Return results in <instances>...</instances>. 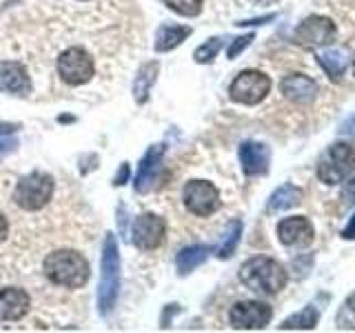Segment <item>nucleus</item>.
Masks as SVG:
<instances>
[{
	"instance_id": "f257e3e1",
	"label": "nucleus",
	"mask_w": 355,
	"mask_h": 333,
	"mask_svg": "<svg viewBox=\"0 0 355 333\" xmlns=\"http://www.w3.org/2000/svg\"><path fill=\"white\" fill-rule=\"evenodd\" d=\"M44 275L53 284L67 289H80L89 280V262L73 249H58L44 258Z\"/></svg>"
},
{
	"instance_id": "f03ea898",
	"label": "nucleus",
	"mask_w": 355,
	"mask_h": 333,
	"mask_svg": "<svg viewBox=\"0 0 355 333\" xmlns=\"http://www.w3.org/2000/svg\"><path fill=\"white\" fill-rule=\"evenodd\" d=\"M240 280L255 293L275 296L286 284V271L277 260L258 255V258H251L240 266Z\"/></svg>"
},
{
	"instance_id": "7ed1b4c3",
	"label": "nucleus",
	"mask_w": 355,
	"mask_h": 333,
	"mask_svg": "<svg viewBox=\"0 0 355 333\" xmlns=\"http://www.w3.org/2000/svg\"><path fill=\"white\" fill-rule=\"evenodd\" d=\"M120 287V255H118V242L114 236H107L105 249H103V275H100V289H98V307L100 314H109L116 305Z\"/></svg>"
},
{
	"instance_id": "20e7f679",
	"label": "nucleus",
	"mask_w": 355,
	"mask_h": 333,
	"mask_svg": "<svg viewBox=\"0 0 355 333\" xmlns=\"http://www.w3.org/2000/svg\"><path fill=\"white\" fill-rule=\"evenodd\" d=\"M355 169V149L347 142H336L320 155L318 178L324 185H338Z\"/></svg>"
},
{
	"instance_id": "39448f33",
	"label": "nucleus",
	"mask_w": 355,
	"mask_h": 333,
	"mask_svg": "<svg viewBox=\"0 0 355 333\" xmlns=\"http://www.w3.org/2000/svg\"><path fill=\"white\" fill-rule=\"evenodd\" d=\"M51 196H53V178L42 171H33L25 176L14 189V203L25 211H38L42 207H47Z\"/></svg>"
},
{
	"instance_id": "423d86ee",
	"label": "nucleus",
	"mask_w": 355,
	"mask_h": 333,
	"mask_svg": "<svg viewBox=\"0 0 355 333\" xmlns=\"http://www.w3.org/2000/svg\"><path fill=\"white\" fill-rule=\"evenodd\" d=\"M269 92H271V78L255 69H247L238 74L236 80L229 87L231 100H236L240 105H258Z\"/></svg>"
},
{
	"instance_id": "0eeeda50",
	"label": "nucleus",
	"mask_w": 355,
	"mask_h": 333,
	"mask_svg": "<svg viewBox=\"0 0 355 333\" xmlns=\"http://www.w3.org/2000/svg\"><path fill=\"white\" fill-rule=\"evenodd\" d=\"M338 36V27L336 22L327 16H309L297 25L293 40L300 47L306 49H318V47H327Z\"/></svg>"
},
{
	"instance_id": "6e6552de",
	"label": "nucleus",
	"mask_w": 355,
	"mask_h": 333,
	"mask_svg": "<svg viewBox=\"0 0 355 333\" xmlns=\"http://www.w3.org/2000/svg\"><path fill=\"white\" fill-rule=\"evenodd\" d=\"M94 71H96L94 58L83 47H71L60 53L58 74L67 85H71V87L85 85L94 78Z\"/></svg>"
},
{
	"instance_id": "1a4fd4ad",
	"label": "nucleus",
	"mask_w": 355,
	"mask_h": 333,
	"mask_svg": "<svg viewBox=\"0 0 355 333\" xmlns=\"http://www.w3.org/2000/svg\"><path fill=\"white\" fill-rule=\"evenodd\" d=\"M182 198H184V207L200 218L211 216L220 207V191L207 180H189L184 185Z\"/></svg>"
},
{
	"instance_id": "9d476101",
	"label": "nucleus",
	"mask_w": 355,
	"mask_h": 333,
	"mask_svg": "<svg viewBox=\"0 0 355 333\" xmlns=\"http://www.w3.org/2000/svg\"><path fill=\"white\" fill-rule=\"evenodd\" d=\"M273 311L269 305L258 300H242L229 311V322L233 329H264L271 322Z\"/></svg>"
},
{
	"instance_id": "9b49d317",
	"label": "nucleus",
	"mask_w": 355,
	"mask_h": 333,
	"mask_svg": "<svg viewBox=\"0 0 355 333\" xmlns=\"http://www.w3.org/2000/svg\"><path fill=\"white\" fill-rule=\"evenodd\" d=\"M166 233V225L160 216L153 214H142L133 220V244L142 251H153L158 249Z\"/></svg>"
},
{
	"instance_id": "f8f14e48",
	"label": "nucleus",
	"mask_w": 355,
	"mask_h": 333,
	"mask_svg": "<svg viewBox=\"0 0 355 333\" xmlns=\"http://www.w3.org/2000/svg\"><path fill=\"white\" fill-rule=\"evenodd\" d=\"M277 238L286 247H306L313 242V225L302 216L284 218L277 225Z\"/></svg>"
},
{
	"instance_id": "ddd939ff",
	"label": "nucleus",
	"mask_w": 355,
	"mask_h": 333,
	"mask_svg": "<svg viewBox=\"0 0 355 333\" xmlns=\"http://www.w3.org/2000/svg\"><path fill=\"white\" fill-rule=\"evenodd\" d=\"M31 300L25 289L11 287L0 291V322H11V320H20L29 314Z\"/></svg>"
},
{
	"instance_id": "4468645a",
	"label": "nucleus",
	"mask_w": 355,
	"mask_h": 333,
	"mask_svg": "<svg viewBox=\"0 0 355 333\" xmlns=\"http://www.w3.org/2000/svg\"><path fill=\"white\" fill-rule=\"evenodd\" d=\"M280 92L297 105H306L318 96V85L304 74H291L280 83Z\"/></svg>"
},
{
	"instance_id": "2eb2a0df",
	"label": "nucleus",
	"mask_w": 355,
	"mask_h": 333,
	"mask_svg": "<svg viewBox=\"0 0 355 333\" xmlns=\"http://www.w3.org/2000/svg\"><path fill=\"white\" fill-rule=\"evenodd\" d=\"M240 162L247 176H262L269 171V149L260 142H244L240 147Z\"/></svg>"
},
{
	"instance_id": "dca6fc26",
	"label": "nucleus",
	"mask_w": 355,
	"mask_h": 333,
	"mask_svg": "<svg viewBox=\"0 0 355 333\" xmlns=\"http://www.w3.org/2000/svg\"><path fill=\"white\" fill-rule=\"evenodd\" d=\"M162 153H164V144H153V147L144 153V158L140 160V166H138L136 182H133L136 191H140V194L149 191V187L155 180V171H158V166H160Z\"/></svg>"
},
{
	"instance_id": "f3484780",
	"label": "nucleus",
	"mask_w": 355,
	"mask_h": 333,
	"mask_svg": "<svg viewBox=\"0 0 355 333\" xmlns=\"http://www.w3.org/2000/svg\"><path fill=\"white\" fill-rule=\"evenodd\" d=\"M29 76L20 62H3L0 65V89L7 94H27L29 92Z\"/></svg>"
},
{
	"instance_id": "a211bd4d",
	"label": "nucleus",
	"mask_w": 355,
	"mask_h": 333,
	"mask_svg": "<svg viewBox=\"0 0 355 333\" xmlns=\"http://www.w3.org/2000/svg\"><path fill=\"white\" fill-rule=\"evenodd\" d=\"M318 65L324 69V74L331 78L333 83H340L344 69H347V56L340 49H327L318 53Z\"/></svg>"
},
{
	"instance_id": "6ab92c4d",
	"label": "nucleus",
	"mask_w": 355,
	"mask_h": 333,
	"mask_svg": "<svg viewBox=\"0 0 355 333\" xmlns=\"http://www.w3.org/2000/svg\"><path fill=\"white\" fill-rule=\"evenodd\" d=\"M158 69H160V65L155 60L140 67V71L136 76V83H133V96H136V103H140V105L147 103L151 87L155 83V78H158Z\"/></svg>"
},
{
	"instance_id": "aec40b11",
	"label": "nucleus",
	"mask_w": 355,
	"mask_h": 333,
	"mask_svg": "<svg viewBox=\"0 0 355 333\" xmlns=\"http://www.w3.org/2000/svg\"><path fill=\"white\" fill-rule=\"evenodd\" d=\"M302 200V189H297L295 185H282L280 189H275L269 198V205L266 209L269 211H284V209H291L295 205H300Z\"/></svg>"
},
{
	"instance_id": "412c9836",
	"label": "nucleus",
	"mask_w": 355,
	"mask_h": 333,
	"mask_svg": "<svg viewBox=\"0 0 355 333\" xmlns=\"http://www.w3.org/2000/svg\"><path fill=\"white\" fill-rule=\"evenodd\" d=\"M189 36H191V29H189V27L166 25V27H162L158 31V36H155V49H158V51H171L182 40H187Z\"/></svg>"
},
{
	"instance_id": "4be33fe9",
	"label": "nucleus",
	"mask_w": 355,
	"mask_h": 333,
	"mask_svg": "<svg viewBox=\"0 0 355 333\" xmlns=\"http://www.w3.org/2000/svg\"><path fill=\"white\" fill-rule=\"evenodd\" d=\"M207 255H209V247H205V244H193V247L182 249L180 253H178V260H175L178 271H180L182 275L193 271L196 266H200L207 260Z\"/></svg>"
},
{
	"instance_id": "5701e85b",
	"label": "nucleus",
	"mask_w": 355,
	"mask_h": 333,
	"mask_svg": "<svg viewBox=\"0 0 355 333\" xmlns=\"http://www.w3.org/2000/svg\"><path fill=\"white\" fill-rule=\"evenodd\" d=\"M318 320H320V311L313 305H309L304 307V311L286 318L282 322V329H313L318 325Z\"/></svg>"
},
{
	"instance_id": "b1692460",
	"label": "nucleus",
	"mask_w": 355,
	"mask_h": 333,
	"mask_svg": "<svg viewBox=\"0 0 355 333\" xmlns=\"http://www.w3.org/2000/svg\"><path fill=\"white\" fill-rule=\"evenodd\" d=\"M240 238H242V222L240 220H233L231 225L227 227V231H225V238H222V244L218 247V258H231L233 255V251H236V247H238V242H240Z\"/></svg>"
},
{
	"instance_id": "393cba45",
	"label": "nucleus",
	"mask_w": 355,
	"mask_h": 333,
	"mask_svg": "<svg viewBox=\"0 0 355 333\" xmlns=\"http://www.w3.org/2000/svg\"><path fill=\"white\" fill-rule=\"evenodd\" d=\"M164 5L180 16H198L202 11V0H164Z\"/></svg>"
},
{
	"instance_id": "a878e982",
	"label": "nucleus",
	"mask_w": 355,
	"mask_h": 333,
	"mask_svg": "<svg viewBox=\"0 0 355 333\" xmlns=\"http://www.w3.org/2000/svg\"><path fill=\"white\" fill-rule=\"evenodd\" d=\"M336 325L340 329H355V293L347 298V302L342 305L340 314L336 318Z\"/></svg>"
},
{
	"instance_id": "bb28decb",
	"label": "nucleus",
	"mask_w": 355,
	"mask_h": 333,
	"mask_svg": "<svg viewBox=\"0 0 355 333\" xmlns=\"http://www.w3.org/2000/svg\"><path fill=\"white\" fill-rule=\"evenodd\" d=\"M220 47H222V40H220V38H211V40H207L205 44H200V47L196 49V53H193L196 62H200V65L211 62V60H214L216 56H218Z\"/></svg>"
},
{
	"instance_id": "cd10ccee",
	"label": "nucleus",
	"mask_w": 355,
	"mask_h": 333,
	"mask_svg": "<svg viewBox=\"0 0 355 333\" xmlns=\"http://www.w3.org/2000/svg\"><path fill=\"white\" fill-rule=\"evenodd\" d=\"M251 40H253V33H247V36H240V38L233 40V44L229 47V58H236V56H238L242 49H247V47H249Z\"/></svg>"
},
{
	"instance_id": "c85d7f7f",
	"label": "nucleus",
	"mask_w": 355,
	"mask_h": 333,
	"mask_svg": "<svg viewBox=\"0 0 355 333\" xmlns=\"http://www.w3.org/2000/svg\"><path fill=\"white\" fill-rule=\"evenodd\" d=\"M342 200H344V205H353V203H355V176L349 178V182L344 185Z\"/></svg>"
},
{
	"instance_id": "c756f323",
	"label": "nucleus",
	"mask_w": 355,
	"mask_h": 333,
	"mask_svg": "<svg viewBox=\"0 0 355 333\" xmlns=\"http://www.w3.org/2000/svg\"><path fill=\"white\" fill-rule=\"evenodd\" d=\"M14 147H16V140L14 138H7V136H3V133H0V158H5L9 151H14Z\"/></svg>"
},
{
	"instance_id": "7c9ffc66",
	"label": "nucleus",
	"mask_w": 355,
	"mask_h": 333,
	"mask_svg": "<svg viewBox=\"0 0 355 333\" xmlns=\"http://www.w3.org/2000/svg\"><path fill=\"white\" fill-rule=\"evenodd\" d=\"M342 238H344V240H355V216L349 220V225L344 227V231H342Z\"/></svg>"
},
{
	"instance_id": "2f4dec72",
	"label": "nucleus",
	"mask_w": 355,
	"mask_h": 333,
	"mask_svg": "<svg viewBox=\"0 0 355 333\" xmlns=\"http://www.w3.org/2000/svg\"><path fill=\"white\" fill-rule=\"evenodd\" d=\"M127 178H129V164L125 162V164L120 166V173L116 176V185H118V187H120V185H125V182H127Z\"/></svg>"
},
{
	"instance_id": "473e14b6",
	"label": "nucleus",
	"mask_w": 355,
	"mask_h": 333,
	"mask_svg": "<svg viewBox=\"0 0 355 333\" xmlns=\"http://www.w3.org/2000/svg\"><path fill=\"white\" fill-rule=\"evenodd\" d=\"M7 236H9V222L3 214H0V242H5Z\"/></svg>"
},
{
	"instance_id": "72a5a7b5",
	"label": "nucleus",
	"mask_w": 355,
	"mask_h": 333,
	"mask_svg": "<svg viewBox=\"0 0 355 333\" xmlns=\"http://www.w3.org/2000/svg\"><path fill=\"white\" fill-rule=\"evenodd\" d=\"M340 131L344 133V136H353V138H355V116H353L349 122H344Z\"/></svg>"
},
{
	"instance_id": "f704fd0d",
	"label": "nucleus",
	"mask_w": 355,
	"mask_h": 333,
	"mask_svg": "<svg viewBox=\"0 0 355 333\" xmlns=\"http://www.w3.org/2000/svg\"><path fill=\"white\" fill-rule=\"evenodd\" d=\"M353 71H355V60H353Z\"/></svg>"
}]
</instances>
